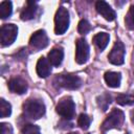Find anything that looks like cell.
<instances>
[{
    "label": "cell",
    "instance_id": "1",
    "mask_svg": "<svg viewBox=\"0 0 134 134\" xmlns=\"http://www.w3.org/2000/svg\"><path fill=\"white\" fill-rule=\"evenodd\" d=\"M25 115L31 119H39L45 114V105L39 98H28L23 104Z\"/></svg>",
    "mask_w": 134,
    "mask_h": 134
},
{
    "label": "cell",
    "instance_id": "24",
    "mask_svg": "<svg viewBox=\"0 0 134 134\" xmlns=\"http://www.w3.org/2000/svg\"><path fill=\"white\" fill-rule=\"evenodd\" d=\"M91 29V25L90 23L88 22V20L86 19H82L80 22H79V25H77V30L81 35H86L90 31Z\"/></svg>",
    "mask_w": 134,
    "mask_h": 134
},
{
    "label": "cell",
    "instance_id": "21",
    "mask_svg": "<svg viewBox=\"0 0 134 134\" xmlns=\"http://www.w3.org/2000/svg\"><path fill=\"white\" fill-rule=\"evenodd\" d=\"M22 134H41L40 128L32 124H26L21 129Z\"/></svg>",
    "mask_w": 134,
    "mask_h": 134
},
{
    "label": "cell",
    "instance_id": "18",
    "mask_svg": "<svg viewBox=\"0 0 134 134\" xmlns=\"http://www.w3.org/2000/svg\"><path fill=\"white\" fill-rule=\"evenodd\" d=\"M116 102L120 106H128L134 104V91L130 93H120L116 96Z\"/></svg>",
    "mask_w": 134,
    "mask_h": 134
},
{
    "label": "cell",
    "instance_id": "12",
    "mask_svg": "<svg viewBox=\"0 0 134 134\" xmlns=\"http://www.w3.org/2000/svg\"><path fill=\"white\" fill-rule=\"evenodd\" d=\"M38 10V4L35 1H27L26 5L20 13V18L23 21H28L35 18L36 13Z\"/></svg>",
    "mask_w": 134,
    "mask_h": 134
},
{
    "label": "cell",
    "instance_id": "23",
    "mask_svg": "<svg viewBox=\"0 0 134 134\" xmlns=\"http://www.w3.org/2000/svg\"><path fill=\"white\" fill-rule=\"evenodd\" d=\"M90 122H91V118L85 113H82L77 118V125L83 130H87L89 128V126H90Z\"/></svg>",
    "mask_w": 134,
    "mask_h": 134
},
{
    "label": "cell",
    "instance_id": "16",
    "mask_svg": "<svg viewBox=\"0 0 134 134\" xmlns=\"http://www.w3.org/2000/svg\"><path fill=\"white\" fill-rule=\"evenodd\" d=\"M109 40H110V36L107 32H98L93 37V43L97 46V48L100 51L107 47Z\"/></svg>",
    "mask_w": 134,
    "mask_h": 134
},
{
    "label": "cell",
    "instance_id": "13",
    "mask_svg": "<svg viewBox=\"0 0 134 134\" xmlns=\"http://www.w3.org/2000/svg\"><path fill=\"white\" fill-rule=\"evenodd\" d=\"M37 73L40 77H47L48 75H50L51 73V64L49 63V61L44 58V57H41L38 62H37Z\"/></svg>",
    "mask_w": 134,
    "mask_h": 134
},
{
    "label": "cell",
    "instance_id": "17",
    "mask_svg": "<svg viewBox=\"0 0 134 134\" xmlns=\"http://www.w3.org/2000/svg\"><path fill=\"white\" fill-rule=\"evenodd\" d=\"M96 103H97V106L103 111H107L110 104L112 103V96L109 93L105 92V93H103V94H100L96 97Z\"/></svg>",
    "mask_w": 134,
    "mask_h": 134
},
{
    "label": "cell",
    "instance_id": "7",
    "mask_svg": "<svg viewBox=\"0 0 134 134\" xmlns=\"http://www.w3.org/2000/svg\"><path fill=\"white\" fill-rule=\"evenodd\" d=\"M125 46L120 41H116L108 54V60L113 65H121L125 62Z\"/></svg>",
    "mask_w": 134,
    "mask_h": 134
},
{
    "label": "cell",
    "instance_id": "20",
    "mask_svg": "<svg viewBox=\"0 0 134 134\" xmlns=\"http://www.w3.org/2000/svg\"><path fill=\"white\" fill-rule=\"evenodd\" d=\"M12 113V106L9 103H7L4 98L0 99V116L1 118L9 116Z\"/></svg>",
    "mask_w": 134,
    "mask_h": 134
},
{
    "label": "cell",
    "instance_id": "14",
    "mask_svg": "<svg viewBox=\"0 0 134 134\" xmlns=\"http://www.w3.org/2000/svg\"><path fill=\"white\" fill-rule=\"evenodd\" d=\"M64 58V51L61 47H54L52 48L47 55V60L49 61V63L51 64V66H60L62 64Z\"/></svg>",
    "mask_w": 134,
    "mask_h": 134
},
{
    "label": "cell",
    "instance_id": "3",
    "mask_svg": "<svg viewBox=\"0 0 134 134\" xmlns=\"http://www.w3.org/2000/svg\"><path fill=\"white\" fill-rule=\"evenodd\" d=\"M53 84L59 88H65L68 90H75L79 89L82 85V80L72 73H65V74H57Z\"/></svg>",
    "mask_w": 134,
    "mask_h": 134
},
{
    "label": "cell",
    "instance_id": "8",
    "mask_svg": "<svg viewBox=\"0 0 134 134\" xmlns=\"http://www.w3.org/2000/svg\"><path fill=\"white\" fill-rule=\"evenodd\" d=\"M47 45H48V37L45 30L39 29L31 35L29 40V46L31 49H34L35 51H38L45 48Z\"/></svg>",
    "mask_w": 134,
    "mask_h": 134
},
{
    "label": "cell",
    "instance_id": "6",
    "mask_svg": "<svg viewBox=\"0 0 134 134\" xmlns=\"http://www.w3.org/2000/svg\"><path fill=\"white\" fill-rule=\"evenodd\" d=\"M18 35V27L15 24L8 23V24H4L1 26L0 29V42H1V46L5 47V46H9L12 45Z\"/></svg>",
    "mask_w": 134,
    "mask_h": 134
},
{
    "label": "cell",
    "instance_id": "4",
    "mask_svg": "<svg viewBox=\"0 0 134 134\" xmlns=\"http://www.w3.org/2000/svg\"><path fill=\"white\" fill-rule=\"evenodd\" d=\"M55 111L63 118L72 119L75 115V104L70 96H65L59 100Z\"/></svg>",
    "mask_w": 134,
    "mask_h": 134
},
{
    "label": "cell",
    "instance_id": "2",
    "mask_svg": "<svg viewBox=\"0 0 134 134\" xmlns=\"http://www.w3.org/2000/svg\"><path fill=\"white\" fill-rule=\"evenodd\" d=\"M124 121H125L124 112L119 109H113L100 126L102 133L105 134L107 131L111 129H120Z\"/></svg>",
    "mask_w": 134,
    "mask_h": 134
},
{
    "label": "cell",
    "instance_id": "19",
    "mask_svg": "<svg viewBox=\"0 0 134 134\" xmlns=\"http://www.w3.org/2000/svg\"><path fill=\"white\" fill-rule=\"evenodd\" d=\"M13 13V4L10 1H2L0 3V18L6 19Z\"/></svg>",
    "mask_w": 134,
    "mask_h": 134
},
{
    "label": "cell",
    "instance_id": "15",
    "mask_svg": "<svg viewBox=\"0 0 134 134\" xmlns=\"http://www.w3.org/2000/svg\"><path fill=\"white\" fill-rule=\"evenodd\" d=\"M106 84L111 87V88H117L120 85L121 81V74L119 72H114V71H107L104 75Z\"/></svg>",
    "mask_w": 134,
    "mask_h": 134
},
{
    "label": "cell",
    "instance_id": "5",
    "mask_svg": "<svg viewBox=\"0 0 134 134\" xmlns=\"http://www.w3.org/2000/svg\"><path fill=\"white\" fill-rule=\"evenodd\" d=\"M69 26V12L67 8L61 6L54 16V32L57 35H63Z\"/></svg>",
    "mask_w": 134,
    "mask_h": 134
},
{
    "label": "cell",
    "instance_id": "26",
    "mask_svg": "<svg viewBox=\"0 0 134 134\" xmlns=\"http://www.w3.org/2000/svg\"><path fill=\"white\" fill-rule=\"evenodd\" d=\"M131 121L134 124V110L131 112Z\"/></svg>",
    "mask_w": 134,
    "mask_h": 134
},
{
    "label": "cell",
    "instance_id": "9",
    "mask_svg": "<svg viewBox=\"0 0 134 134\" xmlns=\"http://www.w3.org/2000/svg\"><path fill=\"white\" fill-rule=\"evenodd\" d=\"M89 59V45L85 39L80 38L76 41L75 61L77 64H85Z\"/></svg>",
    "mask_w": 134,
    "mask_h": 134
},
{
    "label": "cell",
    "instance_id": "25",
    "mask_svg": "<svg viewBox=\"0 0 134 134\" xmlns=\"http://www.w3.org/2000/svg\"><path fill=\"white\" fill-rule=\"evenodd\" d=\"M0 134H13V128L7 122L0 124Z\"/></svg>",
    "mask_w": 134,
    "mask_h": 134
},
{
    "label": "cell",
    "instance_id": "11",
    "mask_svg": "<svg viewBox=\"0 0 134 134\" xmlns=\"http://www.w3.org/2000/svg\"><path fill=\"white\" fill-rule=\"evenodd\" d=\"M95 8L97 13L103 16L107 21H113L116 18L115 12L112 9V7L105 1H97L95 3Z\"/></svg>",
    "mask_w": 134,
    "mask_h": 134
},
{
    "label": "cell",
    "instance_id": "22",
    "mask_svg": "<svg viewBox=\"0 0 134 134\" xmlns=\"http://www.w3.org/2000/svg\"><path fill=\"white\" fill-rule=\"evenodd\" d=\"M125 22H126V25H127V27L129 29L134 30V5H132L130 7V9L128 10V14L126 16Z\"/></svg>",
    "mask_w": 134,
    "mask_h": 134
},
{
    "label": "cell",
    "instance_id": "10",
    "mask_svg": "<svg viewBox=\"0 0 134 134\" xmlns=\"http://www.w3.org/2000/svg\"><path fill=\"white\" fill-rule=\"evenodd\" d=\"M8 89L13 93L23 94L27 91V82L20 76L12 77L8 81Z\"/></svg>",
    "mask_w": 134,
    "mask_h": 134
},
{
    "label": "cell",
    "instance_id": "27",
    "mask_svg": "<svg viewBox=\"0 0 134 134\" xmlns=\"http://www.w3.org/2000/svg\"><path fill=\"white\" fill-rule=\"evenodd\" d=\"M68 134H79V133H76V132H71V133H68Z\"/></svg>",
    "mask_w": 134,
    "mask_h": 134
}]
</instances>
